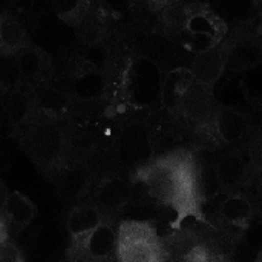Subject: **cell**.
I'll list each match as a JSON object with an SVG mask.
<instances>
[{
  "label": "cell",
  "instance_id": "1",
  "mask_svg": "<svg viewBox=\"0 0 262 262\" xmlns=\"http://www.w3.org/2000/svg\"><path fill=\"white\" fill-rule=\"evenodd\" d=\"M200 166L189 152H173L155 158L137 172L147 193L158 203L173 209L177 218L172 229L189 218H204L201 213Z\"/></svg>",
  "mask_w": 262,
  "mask_h": 262
},
{
  "label": "cell",
  "instance_id": "2",
  "mask_svg": "<svg viewBox=\"0 0 262 262\" xmlns=\"http://www.w3.org/2000/svg\"><path fill=\"white\" fill-rule=\"evenodd\" d=\"M20 146L41 170L51 175L68 163V130L55 120L31 117L20 129Z\"/></svg>",
  "mask_w": 262,
  "mask_h": 262
},
{
  "label": "cell",
  "instance_id": "3",
  "mask_svg": "<svg viewBox=\"0 0 262 262\" xmlns=\"http://www.w3.org/2000/svg\"><path fill=\"white\" fill-rule=\"evenodd\" d=\"M164 75L155 60L143 55L130 58L121 78V100L135 111L154 106L161 100Z\"/></svg>",
  "mask_w": 262,
  "mask_h": 262
},
{
  "label": "cell",
  "instance_id": "4",
  "mask_svg": "<svg viewBox=\"0 0 262 262\" xmlns=\"http://www.w3.org/2000/svg\"><path fill=\"white\" fill-rule=\"evenodd\" d=\"M118 262H167L169 256L150 221L126 220L117 229Z\"/></svg>",
  "mask_w": 262,
  "mask_h": 262
},
{
  "label": "cell",
  "instance_id": "5",
  "mask_svg": "<svg viewBox=\"0 0 262 262\" xmlns=\"http://www.w3.org/2000/svg\"><path fill=\"white\" fill-rule=\"evenodd\" d=\"M114 154L121 167L135 172L152 163L155 160L154 135L149 126L141 121L126 123L115 138Z\"/></svg>",
  "mask_w": 262,
  "mask_h": 262
},
{
  "label": "cell",
  "instance_id": "6",
  "mask_svg": "<svg viewBox=\"0 0 262 262\" xmlns=\"http://www.w3.org/2000/svg\"><path fill=\"white\" fill-rule=\"evenodd\" d=\"M180 38L187 51L201 54L227 38V25L209 8L195 6L184 29L180 32Z\"/></svg>",
  "mask_w": 262,
  "mask_h": 262
},
{
  "label": "cell",
  "instance_id": "7",
  "mask_svg": "<svg viewBox=\"0 0 262 262\" xmlns=\"http://www.w3.org/2000/svg\"><path fill=\"white\" fill-rule=\"evenodd\" d=\"M69 262H118L117 259V230L104 221L86 238L71 243L68 249Z\"/></svg>",
  "mask_w": 262,
  "mask_h": 262
},
{
  "label": "cell",
  "instance_id": "8",
  "mask_svg": "<svg viewBox=\"0 0 262 262\" xmlns=\"http://www.w3.org/2000/svg\"><path fill=\"white\" fill-rule=\"evenodd\" d=\"M2 187V207H0V229L6 230L9 236L18 235L25 230L37 215V206L20 192H8L5 184Z\"/></svg>",
  "mask_w": 262,
  "mask_h": 262
},
{
  "label": "cell",
  "instance_id": "9",
  "mask_svg": "<svg viewBox=\"0 0 262 262\" xmlns=\"http://www.w3.org/2000/svg\"><path fill=\"white\" fill-rule=\"evenodd\" d=\"M232 45L233 40L226 38L220 45L213 46L212 49L196 54L190 68L193 78L201 84L213 88V84L221 78V75L227 69Z\"/></svg>",
  "mask_w": 262,
  "mask_h": 262
},
{
  "label": "cell",
  "instance_id": "10",
  "mask_svg": "<svg viewBox=\"0 0 262 262\" xmlns=\"http://www.w3.org/2000/svg\"><path fill=\"white\" fill-rule=\"evenodd\" d=\"M130 198H132L130 183L121 177L107 175L100 181L95 190L94 204L100 209V212L109 221V218L117 216L120 212L126 209Z\"/></svg>",
  "mask_w": 262,
  "mask_h": 262
},
{
  "label": "cell",
  "instance_id": "11",
  "mask_svg": "<svg viewBox=\"0 0 262 262\" xmlns=\"http://www.w3.org/2000/svg\"><path fill=\"white\" fill-rule=\"evenodd\" d=\"M180 114L198 127H207L210 123L213 124L216 111L212 88L195 80L183 98Z\"/></svg>",
  "mask_w": 262,
  "mask_h": 262
},
{
  "label": "cell",
  "instance_id": "12",
  "mask_svg": "<svg viewBox=\"0 0 262 262\" xmlns=\"http://www.w3.org/2000/svg\"><path fill=\"white\" fill-rule=\"evenodd\" d=\"M15 57L18 61L25 89L32 91V89L51 81L54 68H52L51 57L43 49L29 45L25 49H21L20 52H17Z\"/></svg>",
  "mask_w": 262,
  "mask_h": 262
},
{
  "label": "cell",
  "instance_id": "13",
  "mask_svg": "<svg viewBox=\"0 0 262 262\" xmlns=\"http://www.w3.org/2000/svg\"><path fill=\"white\" fill-rule=\"evenodd\" d=\"M52 180L61 198L68 201H78L89 192L92 175L88 164L68 161L52 173Z\"/></svg>",
  "mask_w": 262,
  "mask_h": 262
},
{
  "label": "cell",
  "instance_id": "14",
  "mask_svg": "<svg viewBox=\"0 0 262 262\" xmlns=\"http://www.w3.org/2000/svg\"><path fill=\"white\" fill-rule=\"evenodd\" d=\"M31 94L34 101L32 117L58 121L68 114L71 107V97L66 94V91L57 84H52V81L32 89Z\"/></svg>",
  "mask_w": 262,
  "mask_h": 262
},
{
  "label": "cell",
  "instance_id": "15",
  "mask_svg": "<svg viewBox=\"0 0 262 262\" xmlns=\"http://www.w3.org/2000/svg\"><path fill=\"white\" fill-rule=\"evenodd\" d=\"M107 88V80L104 72L94 66V64H86L78 72L72 77L71 81V92L72 97L78 101H97L100 100Z\"/></svg>",
  "mask_w": 262,
  "mask_h": 262
},
{
  "label": "cell",
  "instance_id": "16",
  "mask_svg": "<svg viewBox=\"0 0 262 262\" xmlns=\"http://www.w3.org/2000/svg\"><path fill=\"white\" fill-rule=\"evenodd\" d=\"M262 66V38L259 35H243L233 40L227 69L241 72Z\"/></svg>",
  "mask_w": 262,
  "mask_h": 262
},
{
  "label": "cell",
  "instance_id": "17",
  "mask_svg": "<svg viewBox=\"0 0 262 262\" xmlns=\"http://www.w3.org/2000/svg\"><path fill=\"white\" fill-rule=\"evenodd\" d=\"M104 221L107 220L95 204L74 206L66 218V229L71 236V243H77L86 238L95 229H98Z\"/></svg>",
  "mask_w": 262,
  "mask_h": 262
},
{
  "label": "cell",
  "instance_id": "18",
  "mask_svg": "<svg viewBox=\"0 0 262 262\" xmlns=\"http://www.w3.org/2000/svg\"><path fill=\"white\" fill-rule=\"evenodd\" d=\"M193 81H195L193 74L187 68H177V69L167 72L164 75L161 100H160L163 107L172 114L180 112L183 98Z\"/></svg>",
  "mask_w": 262,
  "mask_h": 262
},
{
  "label": "cell",
  "instance_id": "19",
  "mask_svg": "<svg viewBox=\"0 0 262 262\" xmlns=\"http://www.w3.org/2000/svg\"><path fill=\"white\" fill-rule=\"evenodd\" d=\"M213 127L216 137L224 144H235L244 137L247 130V118L233 106H221L216 109Z\"/></svg>",
  "mask_w": 262,
  "mask_h": 262
},
{
  "label": "cell",
  "instance_id": "20",
  "mask_svg": "<svg viewBox=\"0 0 262 262\" xmlns=\"http://www.w3.org/2000/svg\"><path fill=\"white\" fill-rule=\"evenodd\" d=\"M218 215L221 224L239 232H246L253 218V206L247 196L233 193L221 203Z\"/></svg>",
  "mask_w": 262,
  "mask_h": 262
},
{
  "label": "cell",
  "instance_id": "21",
  "mask_svg": "<svg viewBox=\"0 0 262 262\" xmlns=\"http://www.w3.org/2000/svg\"><path fill=\"white\" fill-rule=\"evenodd\" d=\"M3 111L14 129H21L34 114L32 94L28 89H17L3 95Z\"/></svg>",
  "mask_w": 262,
  "mask_h": 262
},
{
  "label": "cell",
  "instance_id": "22",
  "mask_svg": "<svg viewBox=\"0 0 262 262\" xmlns=\"http://www.w3.org/2000/svg\"><path fill=\"white\" fill-rule=\"evenodd\" d=\"M29 45L28 32L23 25L5 11L0 15V54L15 55Z\"/></svg>",
  "mask_w": 262,
  "mask_h": 262
},
{
  "label": "cell",
  "instance_id": "23",
  "mask_svg": "<svg viewBox=\"0 0 262 262\" xmlns=\"http://www.w3.org/2000/svg\"><path fill=\"white\" fill-rule=\"evenodd\" d=\"M216 173L221 187H224L226 190H233L244 183L249 173V163L246 161L243 154L227 152L216 163Z\"/></svg>",
  "mask_w": 262,
  "mask_h": 262
},
{
  "label": "cell",
  "instance_id": "24",
  "mask_svg": "<svg viewBox=\"0 0 262 262\" xmlns=\"http://www.w3.org/2000/svg\"><path fill=\"white\" fill-rule=\"evenodd\" d=\"M78 35V38L86 45H95L98 43L107 28L106 17L101 11H98L92 3L86 8V11L81 14L78 21L72 26Z\"/></svg>",
  "mask_w": 262,
  "mask_h": 262
},
{
  "label": "cell",
  "instance_id": "25",
  "mask_svg": "<svg viewBox=\"0 0 262 262\" xmlns=\"http://www.w3.org/2000/svg\"><path fill=\"white\" fill-rule=\"evenodd\" d=\"M97 150L94 134L88 127H72L68 130V161L86 164Z\"/></svg>",
  "mask_w": 262,
  "mask_h": 262
},
{
  "label": "cell",
  "instance_id": "26",
  "mask_svg": "<svg viewBox=\"0 0 262 262\" xmlns=\"http://www.w3.org/2000/svg\"><path fill=\"white\" fill-rule=\"evenodd\" d=\"M0 86H2V94L3 95L23 88L21 74H20L18 61H17L15 55H2Z\"/></svg>",
  "mask_w": 262,
  "mask_h": 262
},
{
  "label": "cell",
  "instance_id": "27",
  "mask_svg": "<svg viewBox=\"0 0 262 262\" xmlns=\"http://www.w3.org/2000/svg\"><path fill=\"white\" fill-rule=\"evenodd\" d=\"M88 6L89 2H80V0H57L52 3L55 14L71 26H74L78 21V18L81 17V14L86 11Z\"/></svg>",
  "mask_w": 262,
  "mask_h": 262
},
{
  "label": "cell",
  "instance_id": "28",
  "mask_svg": "<svg viewBox=\"0 0 262 262\" xmlns=\"http://www.w3.org/2000/svg\"><path fill=\"white\" fill-rule=\"evenodd\" d=\"M0 262H25L15 239L3 229H0Z\"/></svg>",
  "mask_w": 262,
  "mask_h": 262
},
{
  "label": "cell",
  "instance_id": "29",
  "mask_svg": "<svg viewBox=\"0 0 262 262\" xmlns=\"http://www.w3.org/2000/svg\"><path fill=\"white\" fill-rule=\"evenodd\" d=\"M249 163L253 169L262 170V135H258L249 147Z\"/></svg>",
  "mask_w": 262,
  "mask_h": 262
},
{
  "label": "cell",
  "instance_id": "30",
  "mask_svg": "<svg viewBox=\"0 0 262 262\" xmlns=\"http://www.w3.org/2000/svg\"><path fill=\"white\" fill-rule=\"evenodd\" d=\"M258 35L262 38V11L259 14V18H258Z\"/></svg>",
  "mask_w": 262,
  "mask_h": 262
},
{
  "label": "cell",
  "instance_id": "31",
  "mask_svg": "<svg viewBox=\"0 0 262 262\" xmlns=\"http://www.w3.org/2000/svg\"><path fill=\"white\" fill-rule=\"evenodd\" d=\"M256 262H262V249L259 250V253H258V258H256Z\"/></svg>",
  "mask_w": 262,
  "mask_h": 262
}]
</instances>
